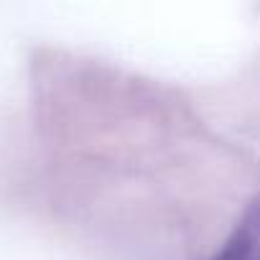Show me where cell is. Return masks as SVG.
<instances>
[{"instance_id": "1", "label": "cell", "mask_w": 260, "mask_h": 260, "mask_svg": "<svg viewBox=\"0 0 260 260\" xmlns=\"http://www.w3.org/2000/svg\"><path fill=\"white\" fill-rule=\"evenodd\" d=\"M212 260H260V197L245 209Z\"/></svg>"}]
</instances>
